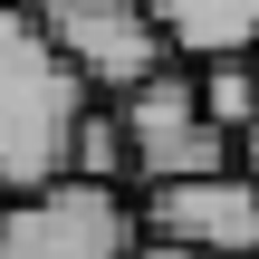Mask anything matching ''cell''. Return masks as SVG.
I'll return each instance as SVG.
<instances>
[{"label":"cell","instance_id":"obj_1","mask_svg":"<svg viewBox=\"0 0 259 259\" xmlns=\"http://www.w3.org/2000/svg\"><path fill=\"white\" fill-rule=\"evenodd\" d=\"M96 87L87 67L67 58V38L0 0V192H38V183H67L77 173V125H87Z\"/></svg>","mask_w":259,"mask_h":259},{"label":"cell","instance_id":"obj_2","mask_svg":"<svg viewBox=\"0 0 259 259\" xmlns=\"http://www.w3.org/2000/svg\"><path fill=\"white\" fill-rule=\"evenodd\" d=\"M144 250V202L125 183H38L0 202V259H135Z\"/></svg>","mask_w":259,"mask_h":259},{"label":"cell","instance_id":"obj_3","mask_svg":"<svg viewBox=\"0 0 259 259\" xmlns=\"http://www.w3.org/2000/svg\"><path fill=\"white\" fill-rule=\"evenodd\" d=\"M115 115H125V135H135V192H144V183H192V173H231V163H240V135L211 125L192 58H173V67H154L144 87H125Z\"/></svg>","mask_w":259,"mask_h":259},{"label":"cell","instance_id":"obj_4","mask_svg":"<svg viewBox=\"0 0 259 259\" xmlns=\"http://www.w3.org/2000/svg\"><path fill=\"white\" fill-rule=\"evenodd\" d=\"M19 10H38V19L67 38V58L87 67L96 96H125V87H144L154 67H173V38L154 29L144 0H19Z\"/></svg>","mask_w":259,"mask_h":259},{"label":"cell","instance_id":"obj_5","mask_svg":"<svg viewBox=\"0 0 259 259\" xmlns=\"http://www.w3.org/2000/svg\"><path fill=\"white\" fill-rule=\"evenodd\" d=\"M144 240L173 250H211V259H259V183L231 173H192V183H144Z\"/></svg>","mask_w":259,"mask_h":259},{"label":"cell","instance_id":"obj_6","mask_svg":"<svg viewBox=\"0 0 259 259\" xmlns=\"http://www.w3.org/2000/svg\"><path fill=\"white\" fill-rule=\"evenodd\" d=\"M154 29L173 38V58L211 67V58H259V0H144Z\"/></svg>","mask_w":259,"mask_h":259},{"label":"cell","instance_id":"obj_7","mask_svg":"<svg viewBox=\"0 0 259 259\" xmlns=\"http://www.w3.org/2000/svg\"><path fill=\"white\" fill-rule=\"evenodd\" d=\"M77 173H87V183H125V192H135V135H125L115 96H96V106H87V125H77Z\"/></svg>","mask_w":259,"mask_h":259},{"label":"cell","instance_id":"obj_8","mask_svg":"<svg viewBox=\"0 0 259 259\" xmlns=\"http://www.w3.org/2000/svg\"><path fill=\"white\" fill-rule=\"evenodd\" d=\"M202 106H211V125L221 135H259V58H211L202 67Z\"/></svg>","mask_w":259,"mask_h":259},{"label":"cell","instance_id":"obj_9","mask_svg":"<svg viewBox=\"0 0 259 259\" xmlns=\"http://www.w3.org/2000/svg\"><path fill=\"white\" fill-rule=\"evenodd\" d=\"M135 259H211V250H173V240H144Z\"/></svg>","mask_w":259,"mask_h":259},{"label":"cell","instance_id":"obj_10","mask_svg":"<svg viewBox=\"0 0 259 259\" xmlns=\"http://www.w3.org/2000/svg\"><path fill=\"white\" fill-rule=\"evenodd\" d=\"M240 173H250V183H259V135H250V144H240Z\"/></svg>","mask_w":259,"mask_h":259},{"label":"cell","instance_id":"obj_11","mask_svg":"<svg viewBox=\"0 0 259 259\" xmlns=\"http://www.w3.org/2000/svg\"><path fill=\"white\" fill-rule=\"evenodd\" d=\"M0 202H10V192H0Z\"/></svg>","mask_w":259,"mask_h":259}]
</instances>
